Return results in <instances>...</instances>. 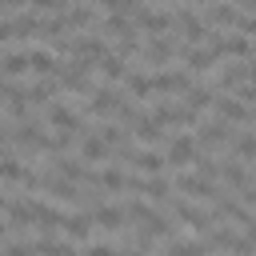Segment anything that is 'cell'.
<instances>
[{"label":"cell","instance_id":"1","mask_svg":"<svg viewBox=\"0 0 256 256\" xmlns=\"http://www.w3.org/2000/svg\"><path fill=\"white\" fill-rule=\"evenodd\" d=\"M168 216H172V220H180V224H188V228H192V232H200V236H208V232L216 228V216H212V212H204V208H196V204H192V200H184V196H172Z\"/></svg>","mask_w":256,"mask_h":256},{"label":"cell","instance_id":"2","mask_svg":"<svg viewBox=\"0 0 256 256\" xmlns=\"http://www.w3.org/2000/svg\"><path fill=\"white\" fill-rule=\"evenodd\" d=\"M232 136H236L232 124H224V120H204V124L196 128V148H200V152H212V148H220V144H232Z\"/></svg>","mask_w":256,"mask_h":256},{"label":"cell","instance_id":"3","mask_svg":"<svg viewBox=\"0 0 256 256\" xmlns=\"http://www.w3.org/2000/svg\"><path fill=\"white\" fill-rule=\"evenodd\" d=\"M200 156V148H196V136H188V132H176L172 140H168V152H164V160H168V168H188L192 160Z\"/></svg>","mask_w":256,"mask_h":256},{"label":"cell","instance_id":"4","mask_svg":"<svg viewBox=\"0 0 256 256\" xmlns=\"http://www.w3.org/2000/svg\"><path fill=\"white\" fill-rule=\"evenodd\" d=\"M172 56H180V40L176 36H148L144 48H140L144 64H168Z\"/></svg>","mask_w":256,"mask_h":256},{"label":"cell","instance_id":"5","mask_svg":"<svg viewBox=\"0 0 256 256\" xmlns=\"http://www.w3.org/2000/svg\"><path fill=\"white\" fill-rule=\"evenodd\" d=\"M124 108V96L112 88V84H96L92 92H88V112L92 116H116Z\"/></svg>","mask_w":256,"mask_h":256},{"label":"cell","instance_id":"6","mask_svg":"<svg viewBox=\"0 0 256 256\" xmlns=\"http://www.w3.org/2000/svg\"><path fill=\"white\" fill-rule=\"evenodd\" d=\"M172 188H176L184 200H188V196H192V200H216V196H220L216 184L204 180V176H196V172H180V176L172 180Z\"/></svg>","mask_w":256,"mask_h":256},{"label":"cell","instance_id":"7","mask_svg":"<svg viewBox=\"0 0 256 256\" xmlns=\"http://www.w3.org/2000/svg\"><path fill=\"white\" fill-rule=\"evenodd\" d=\"M200 16H204V24H208V28H216V32H224V28H232V32H236V28H240V20H244L236 4H208V8H200Z\"/></svg>","mask_w":256,"mask_h":256},{"label":"cell","instance_id":"8","mask_svg":"<svg viewBox=\"0 0 256 256\" xmlns=\"http://www.w3.org/2000/svg\"><path fill=\"white\" fill-rule=\"evenodd\" d=\"M212 112H216V120H224V124H252V108L240 104L236 96H220V92H216Z\"/></svg>","mask_w":256,"mask_h":256},{"label":"cell","instance_id":"9","mask_svg":"<svg viewBox=\"0 0 256 256\" xmlns=\"http://www.w3.org/2000/svg\"><path fill=\"white\" fill-rule=\"evenodd\" d=\"M132 136H136L144 148H156V144H168V140H172V136H168V128H164L152 112H144V116L132 124Z\"/></svg>","mask_w":256,"mask_h":256},{"label":"cell","instance_id":"10","mask_svg":"<svg viewBox=\"0 0 256 256\" xmlns=\"http://www.w3.org/2000/svg\"><path fill=\"white\" fill-rule=\"evenodd\" d=\"M152 80H156V92H180V96L196 84V80H192V72H188L184 64H180V68H164V72H156Z\"/></svg>","mask_w":256,"mask_h":256},{"label":"cell","instance_id":"11","mask_svg":"<svg viewBox=\"0 0 256 256\" xmlns=\"http://www.w3.org/2000/svg\"><path fill=\"white\" fill-rule=\"evenodd\" d=\"M92 228H96V220H92V212H72V216H64V240H72V244H88L92 240Z\"/></svg>","mask_w":256,"mask_h":256},{"label":"cell","instance_id":"12","mask_svg":"<svg viewBox=\"0 0 256 256\" xmlns=\"http://www.w3.org/2000/svg\"><path fill=\"white\" fill-rule=\"evenodd\" d=\"M92 220H96V228H104V232H120V228L128 224V212H124L120 204H100V208L92 212Z\"/></svg>","mask_w":256,"mask_h":256},{"label":"cell","instance_id":"13","mask_svg":"<svg viewBox=\"0 0 256 256\" xmlns=\"http://www.w3.org/2000/svg\"><path fill=\"white\" fill-rule=\"evenodd\" d=\"M96 68H100V76H104V84H112V88L128 80V60H124V56H116V52H108V56H104V60H100Z\"/></svg>","mask_w":256,"mask_h":256},{"label":"cell","instance_id":"14","mask_svg":"<svg viewBox=\"0 0 256 256\" xmlns=\"http://www.w3.org/2000/svg\"><path fill=\"white\" fill-rule=\"evenodd\" d=\"M212 100H216V88H212V84H192V88L180 96V104H184V108H192V112L212 108Z\"/></svg>","mask_w":256,"mask_h":256},{"label":"cell","instance_id":"15","mask_svg":"<svg viewBox=\"0 0 256 256\" xmlns=\"http://www.w3.org/2000/svg\"><path fill=\"white\" fill-rule=\"evenodd\" d=\"M80 160H84V164H104V160H108V144H104L96 132H84V136H80Z\"/></svg>","mask_w":256,"mask_h":256},{"label":"cell","instance_id":"16","mask_svg":"<svg viewBox=\"0 0 256 256\" xmlns=\"http://www.w3.org/2000/svg\"><path fill=\"white\" fill-rule=\"evenodd\" d=\"M224 56H236V60H256V44H252L244 32H232V36H224Z\"/></svg>","mask_w":256,"mask_h":256},{"label":"cell","instance_id":"17","mask_svg":"<svg viewBox=\"0 0 256 256\" xmlns=\"http://www.w3.org/2000/svg\"><path fill=\"white\" fill-rule=\"evenodd\" d=\"M0 56H4V76H8V80H12V76H24V72L32 68V64H28V48H4Z\"/></svg>","mask_w":256,"mask_h":256},{"label":"cell","instance_id":"18","mask_svg":"<svg viewBox=\"0 0 256 256\" xmlns=\"http://www.w3.org/2000/svg\"><path fill=\"white\" fill-rule=\"evenodd\" d=\"M220 180H224V184H228V188H236V192H244V188H248V184H252V180H248V172H244V164H240V160H224V164H220Z\"/></svg>","mask_w":256,"mask_h":256},{"label":"cell","instance_id":"19","mask_svg":"<svg viewBox=\"0 0 256 256\" xmlns=\"http://www.w3.org/2000/svg\"><path fill=\"white\" fill-rule=\"evenodd\" d=\"M124 88H128V96H136V100H148V96L156 92V80H152L148 72H128Z\"/></svg>","mask_w":256,"mask_h":256},{"label":"cell","instance_id":"20","mask_svg":"<svg viewBox=\"0 0 256 256\" xmlns=\"http://www.w3.org/2000/svg\"><path fill=\"white\" fill-rule=\"evenodd\" d=\"M100 188H108V192H124V188H128V172H124L120 164H108V168L100 172Z\"/></svg>","mask_w":256,"mask_h":256},{"label":"cell","instance_id":"21","mask_svg":"<svg viewBox=\"0 0 256 256\" xmlns=\"http://www.w3.org/2000/svg\"><path fill=\"white\" fill-rule=\"evenodd\" d=\"M232 152H236V160H240V164H244V160H252V156H256V132H248V128H244V132H236V136H232Z\"/></svg>","mask_w":256,"mask_h":256},{"label":"cell","instance_id":"22","mask_svg":"<svg viewBox=\"0 0 256 256\" xmlns=\"http://www.w3.org/2000/svg\"><path fill=\"white\" fill-rule=\"evenodd\" d=\"M168 256H208V244L204 240H172Z\"/></svg>","mask_w":256,"mask_h":256},{"label":"cell","instance_id":"23","mask_svg":"<svg viewBox=\"0 0 256 256\" xmlns=\"http://www.w3.org/2000/svg\"><path fill=\"white\" fill-rule=\"evenodd\" d=\"M196 176H204V180H220V164L212 160V156H196Z\"/></svg>","mask_w":256,"mask_h":256},{"label":"cell","instance_id":"24","mask_svg":"<svg viewBox=\"0 0 256 256\" xmlns=\"http://www.w3.org/2000/svg\"><path fill=\"white\" fill-rule=\"evenodd\" d=\"M80 256H116V248H112V244H88Z\"/></svg>","mask_w":256,"mask_h":256},{"label":"cell","instance_id":"25","mask_svg":"<svg viewBox=\"0 0 256 256\" xmlns=\"http://www.w3.org/2000/svg\"><path fill=\"white\" fill-rule=\"evenodd\" d=\"M240 204H244V208H256V180H252V184L240 192Z\"/></svg>","mask_w":256,"mask_h":256},{"label":"cell","instance_id":"26","mask_svg":"<svg viewBox=\"0 0 256 256\" xmlns=\"http://www.w3.org/2000/svg\"><path fill=\"white\" fill-rule=\"evenodd\" d=\"M244 240H248V244H252V248H256V220H252V224H248V228H244Z\"/></svg>","mask_w":256,"mask_h":256},{"label":"cell","instance_id":"27","mask_svg":"<svg viewBox=\"0 0 256 256\" xmlns=\"http://www.w3.org/2000/svg\"><path fill=\"white\" fill-rule=\"evenodd\" d=\"M4 240H8V224L0 220V244H4Z\"/></svg>","mask_w":256,"mask_h":256},{"label":"cell","instance_id":"28","mask_svg":"<svg viewBox=\"0 0 256 256\" xmlns=\"http://www.w3.org/2000/svg\"><path fill=\"white\" fill-rule=\"evenodd\" d=\"M0 80H8V76H4V56H0Z\"/></svg>","mask_w":256,"mask_h":256},{"label":"cell","instance_id":"29","mask_svg":"<svg viewBox=\"0 0 256 256\" xmlns=\"http://www.w3.org/2000/svg\"><path fill=\"white\" fill-rule=\"evenodd\" d=\"M164 256H168V252H164Z\"/></svg>","mask_w":256,"mask_h":256},{"label":"cell","instance_id":"30","mask_svg":"<svg viewBox=\"0 0 256 256\" xmlns=\"http://www.w3.org/2000/svg\"><path fill=\"white\" fill-rule=\"evenodd\" d=\"M0 256H4V252H0Z\"/></svg>","mask_w":256,"mask_h":256}]
</instances>
